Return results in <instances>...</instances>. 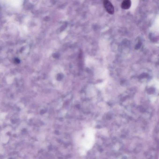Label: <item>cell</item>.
Listing matches in <instances>:
<instances>
[{
	"mask_svg": "<svg viewBox=\"0 0 159 159\" xmlns=\"http://www.w3.org/2000/svg\"><path fill=\"white\" fill-rule=\"evenodd\" d=\"M9 138H8V137H5L4 138H2V141L3 143H6L8 142V140H9Z\"/></svg>",
	"mask_w": 159,
	"mask_h": 159,
	"instance_id": "obj_5",
	"label": "cell"
},
{
	"mask_svg": "<svg viewBox=\"0 0 159 159\" xmlns=\"http://www.w3.org/2000/svg\"><path fill=\"white\" fill-rule=\"evenodd\" d=\"M103 4L107 12L110 15H114L115 13V8L111 2L108 0H105L103 1Z\"/></svg>",
	"mask_w": 159,
	"mask_h": 159,
	"instance_id": "obj_2",
	"label": "cell"
},
{
	"mask_svg": "<svg viewBox=\"0 0 159 159\" xmlns=\"http://www.w3.org/2000/svg\"><path fill=\"white\" fill-rule=\"evenodd\" d=\"M79 153L80 155L81 156H84L86 154V150L85 149H83V148H81L79 150Z\"/></svg>",
	"mask_w": 159,
	"mask_h": 159,
	"instance_id": "obj_4",
	"label": "cell"
},
{
	"mask_svg": "<svg viewBox=\"0 0 159 159\" xmlns=\"http://www.w3.org/2000/svg\"><path fill=\"white\" fill-rule=\"evenodd\" d=\"M95 141L94 133L91 132L85 133V137L81 141V144L85 149L89 150L93 147Z\"/></svg>",
	"mask_w": 159,
	"mask_h": 159,
	"instance_id": "obj_1",
	"label": "cell"
},
{
	"mask_svg": "<svg viewBox=\"0 0 159 159\" xmlns=\"http://www.w3.org/2000/svg\"><path fill=\"white\" fill-rule=\"evenodd\" d=\"M131 1L130 0H125L122 3L121 7L124 9H129L131 6Z\"/></svg>",
	"mask_w": 159,
	"mask_h": 159,
	"instance_id": "obj_3",
	"label": "cell"
},
{
	"mask_svg": "<svg viewBox=\"0 0 159 159\" xmlns=\"http://www.w3.org/2000/svg\"><path fill=\"white\" fill-rule=\"evenodd\" d=\"M119 144L116 145V146H115V149H116V150H117V149H119Z\"/></svg>",
	"mask_w": 159,
	"mask_h": 159,
	"instance_id": "obj_7",
	"label": "cell"
},
{
	"mask_svg": "<svg viewBox=\"0 0 159 159\" xmlns=\"http://www.w3.org/2000/svg\"><path fill=\"white\" fill-rule=\"evenodd\" d=\"M148 93L151 94V93H154V91H155V89H154V88H152L149 89V90H148Z\"/></svg>",
	"mask_w": 159,
	"mask_h": 159,
	"instance_id": "obj_6",
	"label": "cell"
}]
</instances>
